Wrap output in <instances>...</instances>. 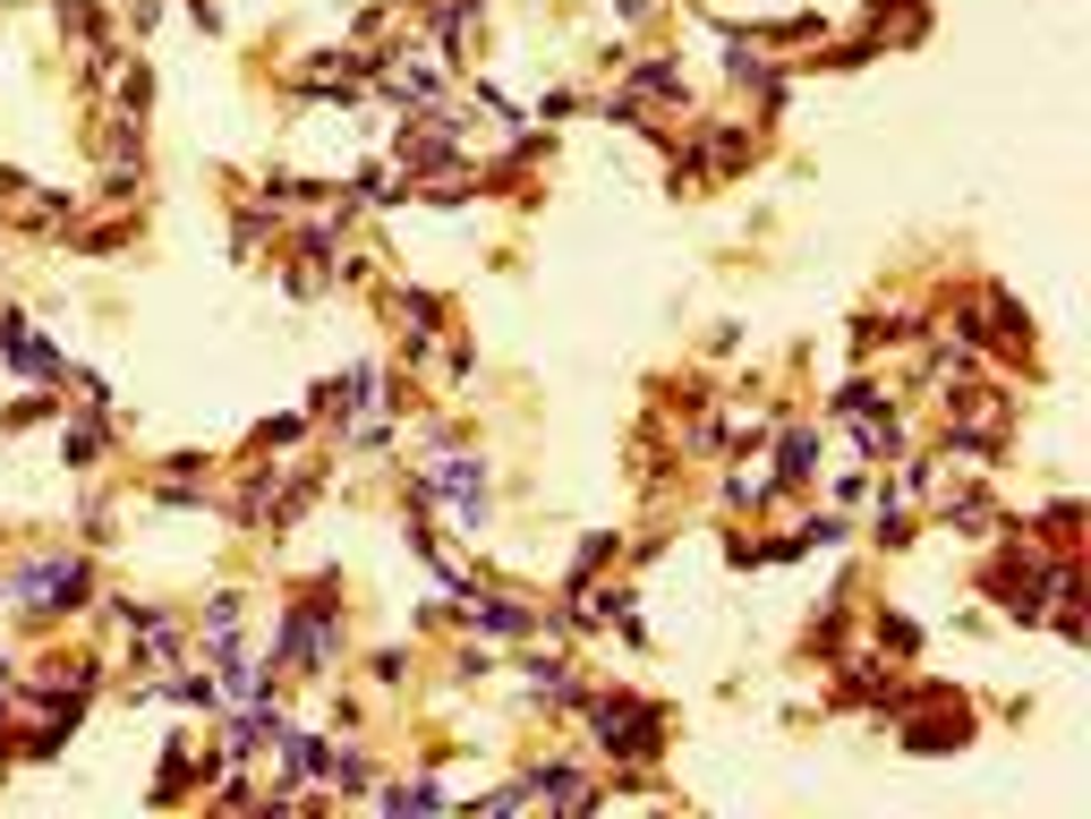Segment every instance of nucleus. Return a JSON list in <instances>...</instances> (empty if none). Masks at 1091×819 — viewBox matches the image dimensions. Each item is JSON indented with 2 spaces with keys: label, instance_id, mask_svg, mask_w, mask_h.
I'll list each match as a JSON object with an SVG mask.
<instances>
[{
  "label": "nucleus",
  "instance_id": "1",
  "mask_svg": "<svg viewBox=\"0 0 1091 819\" xmlns=\"http://www.w3.org/2000/svg\"><path fill=\"white\" fill-rule=\"evenodd\" d=\"M18 590H26V606H77V597H86V563H77V556H52V563H34Z\"/></svg>",
  "mask_w": 1091,
  "mask_h": 819
},
{
  "label": "nucleus",
  "instance_id": "2",
  "mask_svg": "<svg viewBox=\"0 0 1091 819\" xmlns=\"http://www.w3.org/2000/svg\"><path fill=\"white\" fill-rule=\"evenodd\" d=\"M597 734H606V743H623V759H648V752H657V718H648V709H631V700H597Z\"/></svg>",
  "mask_w": 1091,
  "mask_h": 819
},
{
  "label": "nucleus",
  "instance_id": "3",
  "mask_svg": "<svg viewBox=\"0 0 1091 819\" xmlns=\"http://www.w3.org/2000/svg\"><path fill=\"white\" fill-rule=\"evenodd\" d=\"M426 495H435V504H452V521H478V513H486V478H478V461H444V470L426 478Z\"/></svg>",
  "mask_w": 1091,
  "mask_h": 819
},
{
  "label": "nucleus",
  "instance_id": "4",
  "mask_svg": "<svg viewBox=\"0 0 1091 819\" xmlns=\"http://www.w3.org/2000/svg\"><path fill=\"white\" fill-rule=\"evenodd\" d=\"M282 649L290 657H333V623H324V606H299V615H290V632H282Z\"/></svg>",
  "mask_w": 1091,
  "mask_h": 819
},
{
  "label": "nucleus",
  "instance_id": "5",
  "mask_svg": "<svg viewBox=\"0 0 1091 819\" xmlns=\"http://www.w3.org/2000/svg\"><path fill=\"white\" fill-rule=\"evenodd\" d=\"M469 623H486V632H520L529 615H520L512 597H495V590H469Z\"/></svg>",
  "mask_w": 1091,
  "mask_h": 819
},
{
  "label": "nucleus",
  "instance_id": "6",
  "mask_svg": "<svg viewBox=\"0 0 1091 819\" xmlns=\"http://www.w3.org/2000/svg\"><path fill=\"white\" fill-rule=\"evenodd\" d=\"M0 342H9V359L26 367V376H52V351H43V342H34L26 325H0Z\"/></svg>",
  "mask_w": 1091,
  "mask_h": 819
},
{
  "label": "nucleus",
  "instance_id": "7",
  "mask_svg": "<svg viewBox=\"0 0 1091 819\" xmlns=\"http://www.w3.org/2000/svg\"><path fill=\"white\" fill-rule=\"evenodd\" d=\"M520 794H546V802H588V786H580V777H563V768H554V777L538 768V777H529Z\"/></svg>",
  "mask_w": 1091,
  "mask_h": 819
},
{
  "label": "nucleus",
  "instance_id": "8",
  "mask_svg": "<svg viewBox=\"0 0 1091 819\" xmlns=\"http://www.w3.org/2000/svg\"><path fill=\"white\" fill-rule=\"evenodd\" d=\"M392 95H401V103H435V77H426V68H410V61H401V77H392Z\"/></svg>",
  "mask_w": 1091,
  "mask_h": 819
},
{
  "label": "nucleus",
  "instance_id": "9",
  "mask_svg": "<svg viewBox=\"0 0 1091 819\" xmlns=\"http://www.w3.org/2000/svg\"><path fill=\"white\" fill-rule=\"evenodd\" d=\"M810 478V435H785V487H802Z\"/></svg>",
  "mask_w": 1091,
  "mask_h": 819
},
{
  "label": "nucleus",
  "instance_id": "10",
  "mask_svg": "<svg viewBox=\"0 0 1091 819\" xmlns=\"http://www.w3.org/2000/svg\"><path fill=\"white\" fill-rule=\"evenodd\" d=\"M640 95H657V103H674V95H682V86H674V68H666V61H648V68H640Z\"/></svg>",
  "mask_w": 1091,
  "mask_h": 819
},
{
  "label": "nucleus",
  "instance_id": "11",
  "mask_svg": "<svg viewBox=\"0 0 1091 819\" xmlns=\"http://www.w3.org/2000/svg\"><path fill=\"white\" fill-rule=\"evenodd\" d=\"M435 802H444L435 786H392V811H435Z\"/></svg>",
  "mask_w": 1091,
  "mask_h": 819
}]
</instances>
